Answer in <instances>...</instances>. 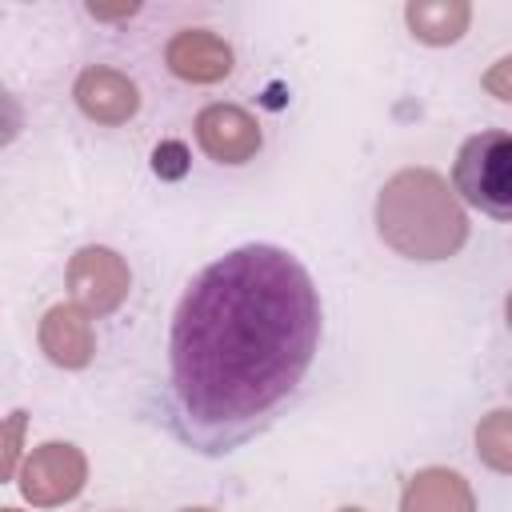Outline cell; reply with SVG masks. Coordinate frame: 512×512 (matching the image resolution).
<instances>
[{
  "instance_id": "ac0fdd59",
  "label": "cell",
  "mask_w": 512,
  "mask_h": 512,
  "mask_svg": "<svg viewBox=\"0 0 512 512\" xmlns=\"http://www.w3.org/2000/svg\"><path fill=\"white\" fill-rule=\"evenodd\" d=\"M340 512H360V508H340Z\"/></svg>"
},
{
  "instance_id": "52a82bcc",
  "label": "cell",
  "mask_w": 512,
  "mask_h": 512,
  "mask_svg": "<svg viewBox=\"0 0 512 512\" xmlns=\"http://www.w3.org/2000/svg\"><path fill=\"white\" fill-rule=\"evenodd\" d=\"M164 64L172 76L192 80V84H216L232 72V48L224 36L208 32V28H184L168 40L164 48Z\"/></svg>"
},
{
  "instance_id": "277c9868",
  "label": "cell",
  "mask_w": 512,
  "mask_h": 512,
  "mask_svg": "<svg viewBox=\"0 0 512 512\" xmlns=\"http://www.w3.org/2000/svg\"><path fill=\"white\" fill-rule=\"evenodd\" d=\"M68 292L84 312H112L128 296V268L112 248H80L68 264Z\"/></svg>"
},
{
  "instance_id": "d6986e66",
  "label": "cell",
  "mask_w": 512,
  "mask_h": 512,
  "mask_svg": "<svg viewBox=\"0 0 512 512\" xmlns=\"http://www.w3.org/2000/svg\"><path fill=\"white\" fill-rule=\"evenodd\" d=\"M4 512H16V508H4Z\"/></svg>"
},
{
  "instance_id": "9a60e30c",
  "label": "cell",
  "mask_w": 512,
  "mask_h": 512,
  "mask_svg": "<svg viewBox=\"0 0 512 512\" xmlns=\"http://www.w3.org/2000/svg\"><path fill=\"white\" fill-rule=\"evenodd\" d=\"M92 16H124V12H136V4H120V8H104V4H88Z\"/></svg>"
},
{
  "instance_id": "ba28073f",
  "label": "cell",
  "mask_w": 512,
  "mask_h": 512,
  "mask_svg": "<svg viewBox=\"0 0 512 512\" xmlns=\"http://www.w3.org/2000/svg\"><path fill=\"white\" fill-rule=\"evenodd\" d=\"M76 104L84 108V116H92L100 124H124V120L136 116L140 92H136V84L124 72L96 64V68H84L80 72V80H76Z\"/></svg>"
},
{
  "instance_id": "30bf717a",
  "label": "cell",
  "mask_w": 512,
  "mask_h": 512,
  "mask_svg": "<svg viewBox=\"0 0 512 512\" xmlns=\"http://www.w3.org/2000/svg\"><path fill=\"white\" fill-rule=\"evenodd\" d=\"M400 512H476V504H472V488L464 484L460 472L424 468L408 480Z\"/></svg>"
},
{
  "instance_id": "7c38bea8",
  "label": "cell",
  "mask_w": 512,
  "mask_h": 512,
  "mask_svg": "<svg viewBox=\"0 0 512 512\" xmlns=\"http://www.w3.org/2000/svg\"><path fill=\"white\" fill-rule=\"evenodd\" d=\"M476 456L496 472H512V408H496L476 424Z\"/></svg>"
},
{
  "instance_id": "2e32d148",
  "label": "cell",
  "mask_w": 512,
  "mask_h": 512,
  "mask_svg": "<svg viewBox=\"0 0 512 512\" xmlns=\"http://www.w3.org/2000/svg\"><path fill=\"white\" fill-rule=\"evenodd\" d=\"M504 312H508V328H512V292H508V300H504Z\"/></svg>"
},
{
  "instance_id": "6da1fadb",
  "label": "cell",
  "mask_w": 512,
  "mask_h": 512,
  "mask_svg": "<svg viewBox=\"0 0 512 512\" xmlns=\"http://www.w3.org/2000/svg\"><path fill=\"white\" fill-rule=\"evenodd\" d=\"M320 344L308 268L276 244H240L200 268L172 312V432L224 456L260 436L300 392Z\"/></svg>"
},
{
  "instance_id": "5b68a950",
  "label": "cell",
  "mask_w": 512,
  "mask_h": 512,
  "mask_svg": "<svg viewBox=\"0 0 512 512\" xmlns=\"http://www.w3.org/2000/svg\"><path fill=\"white\" fill-rule=\"evenodd\" d=\"M196 144L216 164H244L260 148V124L236 104H208L196 116Z\"/></svg>"
},
{
  "instance_id": "4fadbf2b",
  "label": "cell",
  "mask_w": 512,
  "mask_h": 512,
  "mask_svg": "<svg viewBox=\"0 0 512 512\" xmlns=\"http://www.w3.org/2000/svg\"><path fill=\"white\" fill-rule=\"evenodd\" d=\"M484 88L496 96V100H504V104H512V56H504V60H496L488 72H484Z\"/></svg>"
},
{
  "instance_id": "8fae6325",
  "label": "cell",
  "mask_w": 512,
  "mask_h": 512,
  "mask_svg": "<svg viewBox=\"0 0 512 512\" xmlns=\"http://www.w3.org/2000/svg\"><path fill=\"white\" fill-rule=\"evenodd\" d=\"M404 20H408L416 40H424V44H452V40L464 36V28L472 20V8L464 0H412L404 8Z\"/></svg>"
},
{
  "instance_id": "e0dca14e",
  "label": "cell",
  "mask_w": 512,
  "mask_h": 512,
  "mask_svg": "<svg viewBox=\"0 0 512 512\" xmlns=\"http://www.w3.org/2000/svg\"><path fill=\"white\" fill-rule=\"evenodd\" d=\"M184 512H208V508H184Z\"/></svg>"
},
{
  "instance_id": "3957f363",
  "label": "cell",
  "mask_w": 512,
  "mask_h": 512,
  "mask_svg": "<svg viewBox=\"0 0 512 512\" xmlns=\"http://www.w3.org/2000/svg\"><path fill=\"white\" fill-rule=\"evenodd\" d=\"M452 184L464 204L492 220H512V132L488 128L460 144Z\"/></svg>"
},
{
  "instance_id": "8992f818",
  "label": "cell",
  "mask_w": 512,
  "mask_h": 512,
  "mask_svg": "<svg viewBox=\"0 0 512 512\" xmlns=\"http://www.w3.org/2000/svg\"><path fill=\"white\" fill-rule=\"evenodd\" d=\"M84 488V456L72 444H44L20 472V492L32 504H60Z\"/></svg>"
},
{
  "instance_id": "5bb4252c",
  "label": "cell",
  "mask_w": 512,
  "mask_h": 512,
  "mask_svg": "<svg viewBox=\"0 0 512 512\" xmlns=\"http://www.w3.org/2000/svg\"><path fill=\"white\" fill-rule=\"evenodd\" d=\"M24 424V412H12V424H8V456H4V476H12V464H16V432Z\"/></svg>"
},
{
  "instance_id": "7a4b0ae2",
  "label": "cell",
  "mask_w": 512,
  "mask_h": 512,
  "mask_svg": "<svg viewBox=\"0 0 512 512\" xmlns=\"http://www.w3.org/2000/svg\"><path fill=\"white\" fill-rule=\"evenodd\" d=\"M376 228L412 260H444L464 244L468 216L436 172L404 168L380 188Z\"/></svg>"
},
{
  "instance_id": "9c48e42d",
  "label": "cell",
  "mask_w": 512,
  "mask_h": 512,
  "mask_svg": "<svg viewBox=\"0 0 512 512\" xmlns=\"http://www.w3.org/2000/svg\"><path fill=\"white\" fill-rule=\"evenodd\" d=\"M40 348L60 368H84L92 360V324L80 308L56 304L40 324Z\"/></svg>"
}]
</instances>
